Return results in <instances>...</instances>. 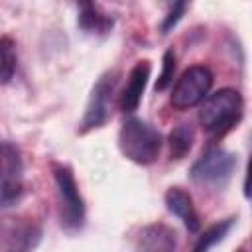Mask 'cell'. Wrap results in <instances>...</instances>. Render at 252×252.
Returning <instances> with one entry per match:
<instances>
[{"label": "cell", "instance_id": "18", "mask_svg": "<svg viewBox=\"0 0 252 252\" xmlns=\"http://www.w3.org/2000/svg\"><path fill=\"white\" fill-rule=\"evenodd\" d=\"M238 252H244V250H238Z\"/></svg>", "mask_w": 252, "mask_h": 252}, {"label": "cell", "instance_id": "4", "mask_svg": "<svg viewBox=\"0 0 252 252\" xmlns=\"http://www.w3.org/2000/svg\"><path fill=\"white\" fill-rule=\"evenodd\" d=\"M213 87V73L205 65L189 67L175 83L171 91V104L179 110L191 108L205 100Z\"/></svg>", "mask_w": 252, "mask_h": 252}, {"label": "cell", "instance_id": "12", "mask_svg": "<svg viewBox=\"0 0 252 252\" xmlns=\"http://www.w3.org/2000/svg\"><path fill=\"white\" fill-rule=\"evenodd\" d=\"M195 140V132L191 128V124H177L171 132H169V154L171 159H181L187 156V152L191 150Z\"/></svg>", "mask_w": 252, "mask_h": 252}, {"label": "cell", "instance_id": "5", "mask_svg": "<svg viewBox=\"0 0 252 252\" xmlns=\"http://www.w3.org/2000/svg\"><path fill=\"white\" fill-rule=\"evenodd\" d=\"M53 177H55V185H57V193H59V201H61L63 224L69 228H81L83 220H85V205H83L73 171L67 165L55 163Z\"/></svg>", "mask_w": 252, "mask_h": 252}, {"label": "cell", "instance_id": "6", "mask_svg": "<svg viewBox=\"0 0 252 252\" xmlns=\"http://www.w3.org/2000/svg\"><path fill=\"white\" fill-rule=\"evenodd\" d=\"M114 85H116V73L114 71L104 73L96 81V85L91 91V96H89V102H87V108H85V116H83V122H81L83 132L98 128L106 122L108 112H110Z\"/></svg>", "mask_w": 252, "mask_h": 252}, {"label": "cell", "instance_id": "10", "mask_svg": "<svg viewBox=\"0 0 252 252\" xmlns=\"http://www.w3.org/2000/svg\"><path fill=\"white\" fill-rule=\"evenodd\" d=\"M175 246V230L165 224H148L138 234L140 252H173Z\"/></svg>", "mask_w": 252, "mask_h": 252}, {"label": "cell", "instance_id": "8", "mask_svg": "<svg viewBox=\"0 0 252 252\" xmlns=\"http://www.w3.org/2000/svg\"><path fill=\"white\" fill-rule=\"evenodd\" d=\"M236 165L232 154L220 148H209L191 167V179L199 183H219L224 181Z\"/></svg>", "mask_w": 252, "mask_h": 252}, {"label": "cell", "instance_id": "17", "mask_svg": "<svg viewBox=\"0 0 252 252\" xmlns=\"http://www.w3.org/2000/svg\"><path fill=\"white\" fill-rule=\"evenodd\" d=\"M185 8H187L185 2H177V4H173V6L169 8V12H167V16H165V20H163V24H161V32H163V33H167V30H171V28L179 22V18L183 16Z\"/></svg>", "mask_w": 252, "mask_h": 252}, {"label": "cell", "instance_id": "7", "mask_svg": "<svg viewBox=\"0 0 252 252\" xmlns=\"http://www.w3.org/2000/svg\"><path fill=\"white\" fill-rule=\"evenodd\" d=\"M41 232L35 222L28 219L6 217L0 220V248L2 252H32Z\"/></svg>", "mask_w": 252, "mask_h": 252}, {"label": "cell", "instance_id": "13", "mask_svg": "<svg viewBox=\"0 0 252 252\" xmlns=\"http://www.w3.org/2000/svg\"><path fill=\"white\" fill-rule=\"evenodd\" d=\"M18 65L16 55V43L8 35H0V85H6L12 81Z\"/></svg>", "mask_w": 252, "mask_h": 252}, {"label": "cell", "instance_id": "1", "mask_svg": "<svg viewBox=\"0 0 252 252\" xmlns=\"http://www.w3.org/2000/svg\"><path fill=\"white\" fill-rule=\"evenodd\" d=\"M242 96L234 89H220L201 102L199 122L213 136L226 134L242 116Z\"/></svg>", "mask_w": 252, "mask_h": 252}, {"label": "cell", "instance_id": "16", "mask_svg": "<svg viewBox=\"0 0 252 252\" xmlns=\"http://www.w3.org/2000/svg\"><path fill=\"white\" fill-rule=\"evenodd\" d=\"M173 73H175V53L171 49H167L163 53V63H161V73L158 77V83H156V91H163L171 79H173Z\"/></svg>", "mask_w": 252, "mask_h": 252}, {"label": "cell", "instance_id": "2", "mask_svg": "<svg viewBox=\"0 0 252 252\" xmlns=\"http://www.w3.org/2000/svg\"><path fill=\"white\" fill-rule=\"evenodd\" d=\"M120 152L134 163H154L161 152V134L140 118H130L122 124L118 134Z\"/></svg>", "mask_w": 252, "mask_h": 252}, {"label": "cell", "instance_id": "11", "mask_svg": "<svg viewBox=\"0 0 252 252\" xmlns=\"http://www.w3.org/2000/svg\"><path fill=\"white\" fill-rule=\"evenodd\" d=\"M165 205L169 209V213H173L175 217H179L183 220V224L195 232L199 230V215L195 211V205H193V199L187 191H183L181 187H169L167 193H165Z\"/></svg>", "mask_w": 252, "mask_h": 252}, {"label": "cell", "instance_id": "9", "mask_svg": "<svg viewBox=\"0 0 252 252\" xmlns=\"http://www.w3.org/2000/svg\"><path fill=\"white\" fill-rule=\"evenodd\" d=\"M150 71H152L150 61H138L132 67V71L128 75V83H126V87L120 94L122 112H134L140 106L146 85H148V79H150Z\"/></svg>", "mask_w": 252, "mask_h": 252}, {"label": "cell", "instance_id": "15", "mask_svg": "<svg viewBox=\"0 0 252 252\" xmlns=\"http://www.w3.org/2000/svg\"><path fill=\"white\" fill-rule=\"evenodd\" d=\"M232 224H234V220L232 219H226V220H220V222H215L213 226H209L201 234V238L197 240L193 252H209L211 246H215L217 242H220L226 236V232L232 228Z\"/></svg>", "mask_w": 252, "mask_h": 252}, {"label": "cell", "instance_id": "3", "mask_svg": "<svg viewBox=\"0 0 252 252\" xmlns=\"http://www.w3.org/2000/svg\"><path fill=\"white\" fill-rule=\"evenodd\" d=\"M24 193V161L20 150L0 142V207L14 205Z\"/></svg>", "mask_w": 252, "mask_h": 252}, {"label": "cell", "instance_id": "14", "mask_svg": "<svg viewBox=\"0 0 252 252\" xmlns=\"http://www.w3.org/2000/svg\"><path fill=\"white\" fill-rule=\"evenodd\" d=\"M79 24L87 32H106L112 26V20L98 12L94 4H81V16Z\"/></svg>", "mask_w": 252, "mask_h": 252}]
</instances>
